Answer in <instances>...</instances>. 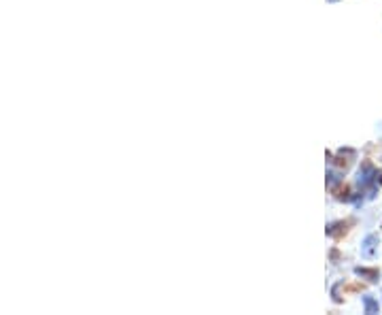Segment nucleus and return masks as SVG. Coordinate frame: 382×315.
<instances>
[{"label": "nucleus", "instance_id": "obj_1", "mask_svg": "<svg viewBox=\"0 0 382 315\" xmlns=\"http://www.w3.org/2000/svg\"><path fill=\"white\" fill-rule=\"evenodd\" d=\"M376 177H378L376 168H374L370 162H363L361 168H359V179H357V181H359L361 187H372L374 181H376Z\"/></svg>", "mask_w": 382, "mask_h": 315}, {"label": "nucleus", "instance_id": "obj_2", "mask_svg": "<svg viewBox=\"0 0 382 315\" xmlns=\"http://www.w3.org/2000/svg\"><path fill=\"white\" fill-rule=\"evenodd\" d=\"M376 251H378V236L368 234L365 236V241H363V245H361V256L370 260V258L376 256Z\"/></svg>", "mask_w": 382, "mask_h": 315}, {"label": "nucleus", "instance_id": "obj_3", "mask_svg": "<svg viewBox=\"0 0 382 315\" xmlns=\"http://www.w3.org/2000/svg\"><path fill=\"white\" fill-rule=\"evenodd\" d=\"M363 307H365V313H370V315H374V313L380 311L378 301H374L372 296H363Z\"/></svg>", "mask_w": 382, "mask_h": 315}, {"label": "nucleus", "instance_id": "obj_4", "mask_svg": "<svg viewBox=\"0 0 382 315\" xmlns=\"http://www.w3.org/2000/svg\"><path fill=\"white\" fill-rule=\"evenodd\" d=\"M357 275H361V277H365L368 281H376L378 279V271H374V269H355Z\"/></svg>", "mask_w": 382, "mask_h": 315}, {"label": "nucleus", "instance_id": "obj_5", "mask_svg": "<svg viewBox=\"0 0 382 315\" xmlns=\"http://www.w3.org/2000/svg\"><path fill=\"white\" fill-rule=\"evenodd\" d=\"M327 177H329V179H327V181H329V185H333V183H338V175H333V172H329V175H327Z\"/></svg>", "mask_w": 382, "mask_h": 315}, {"label": "nucleus", "instance_id": "obj_6", "mask_svg": "<svg viewBox=\"0 0 382 315\" xmlns=\"http://www.w3.org/2000/svg\"><path fill=\"white\" fill-rule=\"evenodd\" d=\"M380 183H382V175H380Z\"/></svg>", "mask_w": 382, "mask_h": 315}, {"label": "nucleus", "instance_id": "obj_7", "mask_svg": "<svg viewBox=\"0 0 382 315\" xmlns=\"http://www.w3.org/2000/svg\"><path fill=\"white\" fill-rule=\"evenodd\" d=\"M329 2H336V0H329Z\"/></svg>", "mask_w": 382, "mask_h": 315}]
</instances>
